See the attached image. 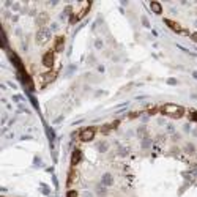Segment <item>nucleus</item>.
<instances>
[{"mask_svg":"<svg viewBox=\"0 0 197 197\" xmlns=\"http://www.w3.org/2000/svg\"><path fill=\"white\" fill-rule=\"evenodd\" d=\"M161 112H163V115H167L170 118H181L184 115V109L178 104H172V102L164 104L161 107Z\"/></svg>","mask_w":197,"mask_h":197,"instance_id":"f257e3e1","label":"nucleus"},{"mask_svg":"<svg viewBox=\"0 0 197 197\" xmlns=\"http://www.w3.org/2000/svg\"><path fill=\"white\" fill-rule=\"evenodd\" d=\"M51 36H52L51 29H48V27H40L35 35V41H36V44H46L51 40Z\"/></svg>","mask_w":197,"mask_h":197,"instance_id":"f03ea898","label":"nucleus"},{"mask_svg":"<svg viewBox=\"0 0 197 197\" xmlns=\"http://www.w3.org/2000/svg\"><path fill=\"white\" fill-rule=\"evenodd\" d=\"M95 134H96V129L95 128H84L81 131L79 137H81L82 142H91V140L95 139Z\"/></svg>","mask_w":197,"mask_h":197,"instance_id":"7ed1b4c3","label":"nucleus"},{"mask_svg":"<svg viewBox=\"0 0 197 197\" xmlns=\"http://www.w3.org/2000/svg\"><path fill=\"white\" fill-rule=\"evenodd\" d=\"M54 62H55V59H54V52L52 51H49V52H46L44 55H43V65L46 68H52L54 66Z\"/></svg>","mask_w":197,"mask_h":197,"instance_id":"20e7f679","label":"nucleus"},{"mask_svg":"<svg viewBox=\"0 0 197 197\" xmlns=\"http://www.w3.org/2000/svg\"><path fill=\"white\" fill-rule=\"evenodd\" d=\"M55 77H57V74H55L54 71H48V73L41 74V84L43 85H48V84L55 81Z\"/></svg>","mask_w":197,"mask_h":197,"instance_id":"39448f33","label":"nucleus"},{"mask_svg":"<svg viewBox=\"0 0 197 197\" xmlns=\"http://www.w3.org/2000/svg\"><path fill=\"white\" fill-rule=\"evenodd\" d=\"M101 184H104V186H112L114 184V175L106 172V174H102L101 177Z\"/></svg>","mask_w":197,"mask_h":197,"instance_id":"423d86ee","label":"nucleus"},{"mask_svg":"<svg viewBox=\"0 0 197 197\" xmlns=\"http://www.w3.org/2000/svg\"><path fill=\"white\" fill-rule=\"evenodd\" d=\"M81 159H82V152L76 148V150L73 152V155H71V164H73V166H77V164L81 163Z\"/></svg>","mask_w":197,"mask_h":197,"instance_id":"0eeeda50","label":"nucleus"},{"mask_svg":"<svg viewBox=\"0 0 197 197\" xmlns=\"http://www.w3.org/2000/svg\"><path fill=\"white\" fill-rule=\"evenodd\" d=\"M63 49H65V38H63V36H57L55 44H54V51L55 52H62Z\"/></svg>","mask_w":197,"mask_h":197,"instance_id":"6e6552de","label":"nucleus"},{"mask_svg":"<svg viewBox=\"0 0 197 197\" xmlns=\"http://www.w3.org/2000/svg\"><path fill=\"white\" fill-rule=\"evenodd\" d=\"M164 22L170 27V29L174 30V32H177V33H180V32H183V29H181V25L178 24V22H175V21H172V19H164Z\"/></svg>","mask_w":197,"mask_h":197,"instance_id":"1a4fd4ad","label":"nucleus"},{"mask_svg":"<svg viewBox=\"0 0 197 197\" xmlns=\"http://www.w3.org/2000/svg\"><path fill=\"white\" fill-rule=\"evenodd\" d=\"M150 8H152V11L155 14H163V5L159 2H152L150 3Z\"/></svg>","mask_w":197,"mask_h":197,"instance_id":"9d476101","label":"nucleus"},{"mask_svg":"<svg viewBox=\"0 0 197 197\" xmlns=\"http://www.w3.org/2000/svg\"><path fill=\"white\" fill-rule=\"evenodd\" d=\"M107 186H104V184H96V188H95V192H96V195H99V197H104V195H107V189H106Z\"/></svg>","mask_w":197,"mask_h":197,"instance_id":"9b49d317","label":"nucleus"},{"mask_svg":"<svg viewBox=\"0 0 197 197\" xmlns=\"http://www.w3.org/2000/svg\"><path fill=\"white\" fill-rule=\"evenodd\" d=\"M73 14H74V13H73V8L68 5V6H66V8H65V10L62 11V14H60V19H62V21H66L68 17H70V16H73Z\"/></svg>","mask_w":197,"mask_h":197,"instance_id":"f8f14e48","label":"nucleus"},{"mask_svg":"<svg viewBox=\"0 0 197 197\" xmlns=\"http://www.w3.org/2000/svg\"><path fill=\"white\" fill-rule=\"evenodd\" d=\"M48 19H49V17H48V14H46V13H43V14H40L38 17H36V24H38V25H41V27H44V24L48 22Z\"/></svg>","mask_w":197,"mask_h":197,"instance_id":"ddd939ff","label":"nucleus"},{"mask_svg":"<svg viewBox=\"0 0 197 197\" xmlns=\"http://www.w3.org/2000/svg\"><path fill=\"white\" fill-rule=\"evenodd\" d=\"M96 148H98V152H101V153H106L107 150H109V144L106 142V140H102V142H99V144L96 145Z\"/></svg>","mask_w":197,"mask_h":197,"instance_id":"4468645a","label":"nucleus"},{"mask_svg":"<svg viewBox=\"0 0 197 197\" xmlns=\"http://www.w3.org/2000/svg\"><path fill=\"white\" fill-rule=\"evenodd\" d=\"M137 136H139L140 139H144V137L148 136V134H147V126H145V125H140V126L137 128Z\"/></svg>","mask_w":197,"mask_h":197,"instance_id":"2eb2a0df","label":"nucleus"},{"mask_svg":"<svg viewBox=\"0 0 197 197\" xmlns=\"http://www.w3.org/2000/svg\"><path fill=\"white\" fill-rule=\"evenodd\" d=\"M140 145H142V148H150L152 147V139H150L148 136L142 139V142H140Z\"/></svg>","mask_w":197,"mask_h":197,"instance_id":"dca6fc26","label":"nucleus"},{"mask_svg":"<svg viewBox=\"0 0 197 197\" xmlns=\"http://www.w3.org/2000/svg\"><path fill=\"white\" fill-rule=\"evenodd\" d=\"M184 152L189 153V155H194V153H195V147H194L192 144H186V145H184Z\"/></svg>","mask_w":197,"mask_h":197,"instance_id":"f3484780","label":"nucleus"},{"mask_svg":"<svg viewBox=\"0 0 197 197\" xmlns=\"http://www.w3.org/2000/svg\"><path fill=\"white\" fill-rule=\"evenodd\" d=\"M102 48H104V43H102V40H101V38H96V40H95V49L101 51Z\"/></svg>","mask_w":197,"mask_h":197,"instance_id":"a211bd4d","label":"nucleus"},{"mask_svg":"<svg viewBox=\"0 0 197 197\" xmlns=\"http://www.w3.org/2000/svg\"><path fill=\"white\" fill-rule=\"evenodd\" d=\"M166 131L169 134H175V126L172 123H169V125H166Z\"/></svg>","mask_w":197,"mask_h":197,"instance_id":"6ab92c4d","label":"nucleus"},{"mask_svg":"<svg viewBox=\"0 0 197 197\" xmlns=\"http://www.w3.org/2000/svg\"><path fill=\"white\" fill-rule=\"evenodd\" d=\"M110 129H112L110 125H104V126H101V133H102V134H107Z\"/></svg>","mask_w":197,"mask_h":197,"instance_id":"aec40b11","label":"nucleus"},{"mask_svg":"<svg viewBox=\"0 0 197 197\" xmlns=\"http://www.w3.org/2000/svg\"><path fill=\"white\" fill-rule=\"evenodd\" d=\"M189 120L191 121H197V110H191L189 112Z\"/></svg>","mask_w":197,"mask_h":197,"instance_id":"412c9836","label":"nucleus"},{"mask_svg":"<svg viewBox=\"0 0 197 197\" xmlns=\"http://www.w3.org/2000/svg\"><path fill=\"white\" fill-rule=\"evenodd\" d=\"M66 197H79V192L74 191V189H71V191L66 192Z\"/></svg>","mask_w":197,"mask_h":197,"instance_id":"4be33fe9","label":"nucleus"},{"mask_svg":"<svg viewBox=\"0 0 197 197\" xmlns=\"http://www.w3.org/2000/svg\"><path fill=\"white\" fill-rule=\"evenodd\" d=\"M140 21H142L144 27H147V29H150V22H148V19H147L145 16H142V17H140Z\"/></svg>","mask_w":197,"mask_h":197,"instance_id":"5701e85b","label":"nucleus"},{"mask_svg":"<svg viewBox=\"0 0 197 197\" xmlns=\"http://www.w3.org/2000/svg\"><path fill=\"white\" fill-rule=\"evenodd\" d=\"M49 29H51V32H57V30H59V24H57V22H52Z\"/></svg>","mask_w":197,"mask_h":197,"instance_id":"b1692460","label":"nucleus"},{"mask_svg":"<svg viewBox=\"0 0 197 197\" xmlns=\"http://www.w3.org/2000/svg\"><path fill=\"white\" fill-rule=\"evenodd\" d=\"M137 115H140V112H131V114H129L128 117H129V118H136Z\"/></svg>","mask_w":197,"mask_h":197,"instance_id":"393cba45","label":"nucleus"},{"mask_svg":"<svg viewBox=\"0 0 197 197\" xmlns=\"http://www.w3.org/2000/svg\"><path fill=\"white\" fill-rule=\"evenodd\" d=\"M191 40H192L194 43H197V32H194V33L191 35Z\"/></svg>","mask_w":197,"mask_h":197,"instance_id":"a878e982","label":"nucleus"},{"mask_svg":"<svg viewBox=\"0 0 197 197\" xmlns=\"http://www.w3.org/2000/svg\"><path fill=\"white\" fill-rule=\"evenodd\" d=\"M167 84H170V85H175L177 81H175V79H167Z\"/></svg>","mask_w":197,"mask_h":197,"instance_id":"bb28decb","label":"nucleus"},{"mask_svg":"<svg viewBox=\"0 0 197 197\" xmlns=\"http://www.w3.org/2000/svg\"><path fill=\"white\" fill-rule=\"evenodd\" d=\"M184 131H186V133H189V131H191V126H189V123H188V125H184V128H183Z\"/></svg>","mask_w":197,"mask_h":197,"instance_id":"cd10ccee","label":"nucleus"},{"mask_svg":"<svg viewBox=\"0 0 197 197\" xmlns=\"http://www.w3.org/2000/svg\"><path fill=\"white\" fill-rule=\"evenodd\" d=\"M19 8H21L19 3H13V10H19Z\"/></svg>","mask_w":197,"mask_h":197,"instance_id":"c85d7f7f","label":"nucleus"},{"mask_svg":"<svg viewBox=\"0 0 197 197\" xmlns=\"http://www.w3.org/2000/svg\"><path fill=\"white\" fill-rule=\"evenodd\" d=\"M98 71L99 73H104V66H102V65H98Z\"/></svg>","mask_w":197,"mask_h":197,"instance_id":"c756f323","label":"nucleus"},{"mask_svg":"<svg viewBox=\"0 0 197 197\" xmlns=\"http://www.w3.org/2000/svg\"><path fill=\"white\" fill-rule=\"evenodd\" d=\"M172 139H174V140H175V142H177V140H178V139H180V134H174V136H172Z\"/></svg>","mask_w":197,"mask_h":197,"instance_id":"7c9ffc66","label":"nucleus"},{"mask_svg":"<svg viewBox=\"0 0 197 197\" xmlns=\"http://www.w3.org/2000/svg\"><path fill=\"white\" fill-rule=\"evenodd\" d=\"M192 174H194V175H197V164L192 167Z\"/></svg>","mask_w":197,"mask_h":197,"instance_id":"2f4dec72","label":"nucleus"},{"mask_svg":"<svg viewBox=\"0 0 197 197\" xmlns=\"http://www.w3.org/2000/svg\"><path fill=\"white\" fill-rule=\"evenodd\" d=\"M84 197H93L90 192H84Z\"/></svg>","mask_w":197,"mask_h":197,"instance_id":"473e14b6","label":"nucleus"},{"mask_svg":"<svg viewBox=\"0 0 197 197\" xmlns=\"http://www.w3.org/2000/svg\"><path fill=\"white\" fill-rule=\"evenodd\" d=\"M192 76H194V77L197 79V71H192Z\"/></svg>","mask_w":197,"mask_h":197,"instance_id":"72a5a7b5","label":"nucleus"},{"mask_svg":"<svg viewBox=\"0 0 197 197\" xmlns=\"http://www.w3.org/2000/svg\"><path fill=\"white\" fill-rule=\"evenodd\" d=\"M194 25H195V27H197V19H195V21H194Z\"/></svg>","mask_w":197,"mask_h":197,"instance_id":"f704fd0d","label":"nucleus"}]
</instances>
